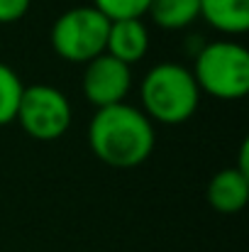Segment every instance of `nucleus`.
<instances>
[{
    "mask_svg": "<svg viewBox=\"0 0 249 252\" xmlns=\"http://www.w3.org/2000/svg\"><path fill=\"white\" fill-rule=\"evenodd\" d=\"M22 91H25V86L20 81V76L7 64L0 62V127L10 125L15 120Z\"/></svg>",
    "mask_w": 249,
    "mask_h": 252,
    "instance_id": "9b49d317",
    "label": "nucleus"
},
{
    "mask_svg": "<svg viewBox=\"0 0 249 252\" xmlns=\"http://www.w3.org/2000/svg\"><path fill=\"white\" fill-rule=\"evenodd\" d=\"M27 10H29V0H0V25L22 20Z\"/></svg>",
    "mask_w": 249,
    "mask_h": 252,
    "instance_id": "ddd939ff",
    "label": "nucleus"
},
{
    "mask_svg": "<svg viewBox=\"0 0 249 252\" xmlns=\"http://www.w3.org/2000/svg\"><path fill=\"white\" fill-rule=\"evenodd\" d=\"M15 120L34 140H59L71 125V103L54 86H29L22 91Z\"/></svg>",
    "mask_w": 249,
    "mask_h": 252,
    "instance_id": "39448f33",
    "label": "nucleus"
},
{
    "mask_svg": "<svg viewBox=\"0 0 249 252\" xmlns=\"http://www.w3.org/2000/svg\"><path fill=\"white\" fill-rule=\"evenodd\" d=\"M152 0H93V7L112 20H142Z\"/></svg>",
    "mask_w": 249,
    "mask_h": 252,
    "instance_id": "f8f14e48",
    "label": "nucleus"
},
{
    "mask_svg": "<svg viewBox=\"0 0 249 252\" xmlns=\"http://www.w3.org/2000/svg\"><path fill=\"white\" fill-rule=\"evenodd\" d=\"M200 15L227 34H242L249 30V0H200Z\"/></svg>",
    "mask_w": 249,
    "mask_h": 252,
    "instance_id": "1a4fd4ad",
    "label": "nucleus"
},
{
    "mask_svg": "<svg viewBox=\"0 0 249 252\" xmlns=\"http://www.w3.org/2000/svg\"><path fill=\"white\" fill-rule=\"evenodd\" d=\"M88 145L103 164L132 169L149 159L154 150V127L142 110L127 103L98 108L88 127Z\"/></svg>",
    "mask_w": 249,
    "mask_h": 252,
    "instance_id": "f257e3e1",
    "label": "nucleus"
},
{
    "mask_svg": "<svg viewBox=\"0 0 249 252\" xmlns=\"http://www.w3.org/2000/svg\"><path fill=\"white\" fill-rule=\"evenodd\" d=\"M110 20L93 5L66 10L52 27V47L66 62H90L105 52Z\"/></svg>",
    "mask_w": 249,
    "mask_h": 252,
    "instance_id": "20e7f679",
    "label": "nucleus"
},
{
    "mask_svg": "<svg viewBox=\"0 0 249 252\" xmlns=\"http://www.w3.org/2000/svg\"><path fill=\"white\" fill-rule=\"evenodd\" d=\"M132 86L130 66L117 62L110 54H98L85 64L83 74V95L95 108H108L125 103V95Z\"/></svg>",
    "mask_w": 249,
    "mask_h": 252,
    "instance_id": "423d86ee",
    "label": "nucleus"
},
{
    "mask_svg": "<svg viewBox=\"0 0 249 252\" xmlns=\"http://www.w3.org/2000/svg\"><path fill=\"white\" fill-rule=\"evenodd\" d=\"M147 49H149V32L142 20H112L110 22L108 39H105V54L132 66L139 59H144Z\"/></svg>",
    "mask_w": 249,
    "mask_h": 252,
    "instance_id": "0eeeda50",
    "label": "nucleus"
},
{
    "mask_svg": "<svg viewBox=\"0 0 249 252\" xmlns=\"http://www.w3.org/2000/svg\"><path fill=\"white\" fill-rule=\"evenodd\" d=\"M249 198V174L237 167L222 169L210 179L208 203L220 213H237L247 206Z\"/></svg>",
    "mask_w": 249,
    "mask_h": 252,
    "instance_id": "6e6552de",
    "label": "nucleus"
},
{
    "mask_svg": "<svg viewBox=\"0 0 249 252\" xmlns=\"http://www.w3.org/2000/svg\"><path fill=\"white\" fill-rule=\"evenodd\" d=\"M142 105L149 120L164 125H181L193 118L200 103V88L193 74L181 64H157L147 71L142 88Z\"/></svg>",
    "mask_w": 249,
    "mask_h": 252,
    "instance_id": "f03ea898",
    "label": "nucleus"
},
{
    "mask_svg": "<svg viewBox=\"0 0 249 252\" xmlns=\"http://www.w3.org/2000/svg\"><path fill=\"white\" fill-rule=\"evenodd\" d=\"M147 12L162 30H183L200 17V0H152Z\"/></svg>",
    "mask_w": 249,
    "mask_h": 252,
    "instance_id": "9d476101",
    "label": "nucleus"
},
{
    "mask_svg": "<svg viewBox=\"0 0 249 252\" xmlns=\"http://www.w3.org/2000/svg\"><path fill=\"white\" fill-rule=\"evenodd\" d=\"M191 74L200 91L220 100L242 98L249 91V52L235 42L205 44Z\"/></svg>",
    "mask_w": 249,
    "mask_h": 252,
    "instance_id": "7ed1b4c3",
    "label": "nucleus"
}]
</instances>
